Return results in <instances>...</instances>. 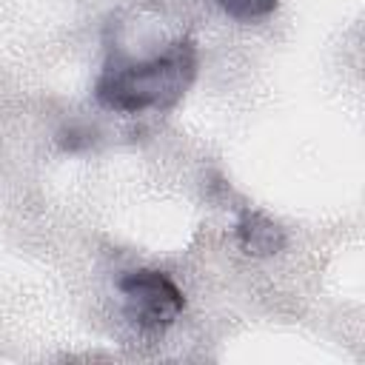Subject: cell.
I'll return each instance as SVG.
<instances>
[{
	"mask_svg": "<svg viewBox=\"0 0 365 365\" xmlns=\"http://www.w3.org/2000/svg\"><path fill=\"white\" fill-rule=\"evenodd\" d=\"M197 54L191 43H174L163 54L140 63H111L97 80V100L114 111H148L174 106L191 86Z\"/></svg>",
	"mask_w": 365,
	"mask_h": 365,
	"instance_id": "1",
	"label": "cell"
},
{
	"mask_svg": "<svg viewBox=\"0 0 365 365\" xmlns=\"http://www.w3.org/2000/svg\"><path fill=\"white\" fill-rule=\"evenodd\" d=\"M120 294H123V311L125 317L140 325V328H165L171 325L185 299L182 291L160 271H131L120 279Z\"/></svg>",
	"mask_w": 365,
	"mask_h": 365,
	"instance_id": "2",
	"label": "cell"
},
{
	"mask_svg": "<svg viewBox=\"0 0 365 365\" xmlns=\"http://www.w3.org/2000/svg\"><path fill=\"white\" fill-rule=\"evenodd\" d=\"M237 240L242 245L245 254H254V257H268V254H277L282 245H285V234L277 222L265 220L262 214H245L240 222H237Z\"/></svg>",
	"mask_w": 365,
	"mask_h": 365,
	"instance_id": "3",
	"label": "cell"
},
{
	"mask_svg": "<svg viewBox=\"0 0 365 365\" xmlns=\"http://www.w3.org/2000/svg\"><path fill=\"white\" fill-rule=\"evenodd\" d=\"M222 11H228L237 20H257L274 11L277 0H217Z\"/></svg>",
	"mask_w": 365,
	"mask_h": 365,
	"instance_id": "4",
	"label": "cell"
}]
</instances>
